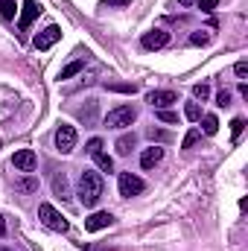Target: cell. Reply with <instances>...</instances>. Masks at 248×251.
I'll return each mask as SVG.
<instances>
[{"label": "cell", "mask_w": 248, "mask_h": 251, "mask_svg": "<svg viewBox=\"0 0 248 251\" xmlns=\"http://www.w3.org/2000/svg\"><path fill=\"white\" fill-rule=\"evenodd\" d=\"M76 196H79V201L85 207H94L99 201V196H102V176L94 173V170H85L79 176V193Z\"/></svg>", "instance_id": "obj_1"}, {"label": "cell", "mask_w": 248, "mask_h": 251, "mask_svg": "<svg viewBox=\"0 0 248 251\" xmlns=\"http://www.w3.org/2000/svg\"><path fill=\"white\" fill-rule=\"evenodd\" d=\"M38 219L50 228V231H59V234H64L70 225H67V219H64L62 213L50 204V201H44V204H38Z\"/></svg>", "instance_id": "obj_2"}, {"label": "cell", "mask_w": 248, "mask_h": 251, "mask_svg": "<svg viewBox=\"0 0 248 251\" xmlns=\"http://www.w3.org/2000/svg\"><path fill=\"white\" fill-rule=\"evenodd\" d=\"M134 120H137V111L131 105H117V108H111L105 114V126L108 128H125V126H131Z\"/></svg>", "instance_id": "obj_3"}, {"label": "cell", "mask_w": 248, "mask_h": 251, "mask_svg": "<svg viewBox=\"0 0 248 251\" xmlns=\"http://www.w3.org/2000/svg\"><path fill=\"white\" fill-rule=\"evenodd\" d=\"M117 184H120V196H123V199H131V196H140V193L146 190V184H143V178H137V176H131V173H120Z\"/></svg>", "instance_id": "obj_4"}, {"label": "cell", "mask_w": 248, "mask_h": 251, "mask_svg": "<svg viewBox=\"0 0 248 251\" xmlns=\"http://www.w3.org/2000/svg\"><path fill=\"white\" fill-rule=\"evenodd\" d=\"M56 146H59V152H62V155L73 152V146H76V128H73L70 123L59 126V131H56Z\"/></svg>", "instance_id": "obj_5"}, {"label": "cell", "mask_w": 248, "mask_h": 251, "mask_svg": "<svg viewBox=\"0 0 248 251\" xmlns=\"http://www.w3.org/2000/svg\"><path fill=\"white\" fill-rule=\"evenodd\" d=\"M59 38H62V26L50 24L47 29H41V32L35 35V41H32V44H35V50H50V47H53Z\"/></svg>", "instance_id": "obj_6"}, {"label": "cell", "mask_w": 248, "mask_h": 251, "mask_svg": "<svg viewBox=\"0 0 248 251\" xmlns=\"http://www.w3.org/2000/svg\"><path fill=\"white\" fill-rule=\"evenodd\" d=\"M140 44H143L146 50H161V47L170 44V32H167V29H149V32H143Z\"/></svg>", "instance_id": "obj_7"}, {"label": "cell", "mask_w": 248, "mask_h": 251, "mask_svg": "<svg viewBox=\"0 0 248 251\" xmlns=\"http://www.w3.org/2000/svg\"><path fill=\"white\" fill-rule=\"evenodd\" d=\"M146 102H149L155 111H161V108L178 102V94H175V91H149V94H146Z\"/></svg>", "instance_id": "obj_8"}, {"label": "cell", "mask_w": 248, "mask_h": 251, "mask_svg": "<svg viewBox=\"0 0 248 251\" xmlns=\"http://www.w3.org/2000/svg\"><path fill=\"white\" fill-rule=\"evenodd\" d=\"M12 164H15V170H21V173H32V170L38 167V158H35L32 149H18L15 158H12Z\"/></svg>", "instance_id": "obj_9"}, {"label": "cell", "mask_w": 248, "mask_h": 251, "mask_svg": "<svg viewBox=\"0 0 248 251\" xmlns=\"http://www.w3.org/2000/svg\"><path fill=\"white\" fill-rule=\"evenodd\" d=\"M114 222V216L108 213V210H97V213H91L88 219H85V231H91V234H97V231H102V228H108Z\"/></svg>", "instance_id": "obj_10"}, {"label": "cell", "mask_w": 248, "mask_h": 251, "mask_svg": "<svg viewBox=\"0 0 248 251\" xmlns=\"http://www.w3.org/2000/svg\"><path fill=\"white\" fill-rule=\"evenodd\" d=\"M41 15V6L35 3V0H24V12H21V18H18V26L26 32L29 26H32V21Z\"/></svg>", "instance_id": "obj_11"}, {"label": "cell", "mask_w": 248, "mask_h": 251, "mask_svg": "<svg viewBox=\"0 0 248 251\" xmlns=\"http://www.w3.org/2000/svg\"><path fill=\"white\" fill-rule=\"evenodd\" d=\"M161 161H164V149H161V146H155V143H152L149 149H143V152H140V167H143V170H152V167H155V164H161Z\"/></svg>", "instance_id": "obj_12"}, {"label": "cell", "mask_w": 248, "mask_h": 251, "mask_svg": "<svg viewBox=\"0 0 248 251\" xmlns=\"http://www.w3.org/2000/svg\"><path fill=\"white\" fill-rule=\"evenodd\" d=\"M15 190H18V193H24V196H29V193H35V190H38V178H35V176H24V178H18V181H15Z\"/></svg>", "instance_id": "obj_13"}, {"label": "cell", "mask_w": 248, "mask_h": 251, "mask_svg": "<svg viewBox=\"0 0 248 251\" xmlns=\"http://www.w3.org/2000/svg\"><path fill=\"white\" fill-rule=\"evenodd\" d=\"M134 146H137V137H134V134H123V137H117V143H114L117 155H128Z\"/></svg>", "instance_id": "obj_14"}, {"label": "cell", "mask_w": 248, "mask_h": 251, "mask_svg": "<svg viewBox=\"0 0 248 251\" xmlns=\"http://www.w3.org/2000/svg\"><path fill=\"white\" fill-rule=\"evenodd\" d=\"M53 193H56L59 199H64V201L70 199V187H67V176H64V173H59V176L53 178Z\"/></svg>", "instance_id": "obj_15"}, {"label": "cell", "mask_w": 248, "mask_h": 251, "mask_svg": "<svg viewBox=\"0 0 248 251\" xmlns=\"http://www.w3.org/2000/svg\"><path fill=\"white\" fill-rule=\"evenodd\" d=\"M94 161H97V167H99L102 173H114V161H111V155L97 152V155H94Z\"/></svg>", "instance_id": "obj_16"}, {"label": "cell", "mask_w": 248, "mask_h": 251, "mask_svg": "<svg viewBox=\"0 0 248 251\" xmlns=\"http://www.w3.org/2000/svg\"><path fill=\"white\" fill-rule=\"evenodd\" d=\"M201 131H204V134H216V131H219L216 114H204V117H201Z\"/></svg>", "instance_id": "obj_17"}, {"label": "cell", "mask_w": 248, "mask_h": 251, "mask_svg": "<svg viewBox=\"0 0 248 251\" xmlns=\"http://www.w3.org/2000/svg\"><path fill=\"white\" fill-rule=\"evenodd\" d=\"M82 67H85V62H82V59H76V62H70L67 67H62V73H59V79H70V76H76V73H82Z\"/></svg>", "instance_id": "obj_18"}, {"label": "cell", "mask_w": 248, "mask_h": 251, "mask_svg": "<svg viewBox=\"0 0 248 251\" xmlns=\"http://www.w3.org/2000/svg\"><path fill=\"white\" fill-rule=\"evenodd\" d=\"M15 0H0V18L3 21H15Z\"/></svg>", "instance_id": "obj_19"}, {"label": "cell", "mask_w": 248, "mask_h": 251, "mask_svg": "<svg viewBox=\"0 0 248 251\" xmlns=\"http://www.w3.org/2000/svg\"><path fill=\"white\" fill-rule=\"evenodd\" d=\"M184 117L187 120H193V123L201 120V108H198V102H187L184 105Z\"/></svg>", "instance_id": "obj_20"}, {"label": "cell", "mask_w": 248, "mask_h": 251, "mask_svg": "<svg viewBox=\"0 0 248 251\" xmlns=\"http://www.w3.org/2000/svg\"><path fill=\"white\" fill-rule=\"evenodd\" d=\"M190 44L204 47V44H210V35H207V32H193V35H190Z\"/></svg>", "instance_id": "obj_21"}, {"label": "cell", "mask_w": 248, "mask_h": 251, "mask_svg": "<svg viewBox=\"0 0 248 251\" xmlns=\"http://www.w3.org/2000/svg\"><path fill=\"white\" fill-rule=\"evenodd\" d=\"M105 88H108V91H123V94H134V91H137V85H120V82H108Z\"/></svg>", "instance_id": "obj_22"}, {"label": "cell", "mask_w": 248, "mask_h": 251, "mask_svg": "<svg viewBox=\"0 0 248 251\" xmlns=\"http://www.w3.org/2000/svg\"><path fill=\"white\" fill-rule=\"evenodd\" d=\"M193 97H196V100H201V102H204V100H207V97H210V88H207V85H193Z\"/></svg>", "instance_id": "obj_23"}, {"label": "cell", "mask_w": 248, "mask_h": 251, "mask_svg": "<svg viewBox=\"0 0 248 251\" xmlns=\"http://www.w3.org/2000/svg\"><path fill=\"white\" fill-rule=\"evenodd\" d=\"M158 120H161V123H178V114H175V111L161 108V111H158Z\"/></svg>", "instance_id": "obj_24"}, {"label": "cell", "mask_w": 248, "mask_h": 251, "mask_svg": "<svg viewBox=\"0 0 248 251\" xmlns=\"http://www.w3.org/2000/svg\"><path fill=\"white\" fill-rule=\"evenodd\" d=\"M198 137H201V131H198V128H190V131H187V137H184V143H181V146H184V149H190V146H193V143H196Z\"/></svg>", "instance_id": "obj_25"}, {"label": "cell", "mask_w": 248, "mask_h": 251, "mask_svg": "<svg viewBox=\"0 0 248 251\" xmlns=\"http://www.w3.org/2000/svg\"><path fill=\"white\" fill-rule=\"evenodd\" d=\"M216 105H219V108H228V105H231V94H228V91H219V94H216Z\"/></svg>", "instance_id": "obj_26"}, {"label": "cell", "mask_w": 248, "mask_h": 251, "mask_svg": "<svg viewBox=\"0 0 248 251\" xmlns=\"http://www.w3.org/2000/svg\"><path fill=\"white\" fill-rule=\"evenodd\" d=\"M216 3H219V0H196V6H198L201 12H207V15L216 9Z\"/></svg>", "instance_id": "obj_27"}, {"label": "cell", "mask_w": 248, "mask_h": 251, "mask_svg": "<svg viewBox=\"0 0 248 251\" xmlns=\"http://www.w3.org/2000/svg\"><path fill=\"white\" fill-rule=\"evenodd\" d=\"M243 128H246V120H243V117H237V120L231 123V131H234V140H237V137L243 134Z\"/></svg>", "instance_id": "obj_28"}, {"label": "cell", "mask_w": 248, "mask_h": 251, "mask_svg": "<svg viewBox=\"0 0 248 251\" xmlns=\"http://www.w3.org/2000/svg\"><path fill=\"white\" fill-rule=\"evenodd\" d=\"M88 152H91V155H97V152H102V140H99V137H94V140H88Z\"/></svg>", "instance_id": "obj_29"}, {"label": "cell", "mask_w": 248, "mask_h": 251, "mask_svg": "<svg viewBox=\"0 0 248 251\" xmlns=\"http://www.w3.org/2000/svg\"><path fill=\"white\" fill-rule=\"evenodd\" d=\"M234 73H237L240 79H246V76H248V62H237V64H234Z\"/></svg>", "instance_id": "obj_30"}, {"label": "cell", "mask_w": 248, "mask_h": 251, "mask_svg": "<svg viewBox=\"0 0 248 251\" xmlns=\"http://www.w3.org/2000/svg\"><path fill=\"white\" fill-rule=\"evenodd\" d=\"M102 9H114V6H128V0H102Z\"/></svg>", "instance_id": "obj_31"}, {"label": "cell", "mask_w": 248, "mask_h": 251, "mask_svg": "<svg viewBox=\"0 0 248 251\" xmlns=\"http://www.w3.org/2000/svg\"><path fill=\"white\" fill-rule=\"evenodd\" d=\"M149 137H152V140H167V131H158V128H149Z\"/></svg>", "instance_id": "obj_32"}, {"label": "cell", "mask_w": 248, "mask_h": 251, "mask_svg": "<svg viewBox=\"0 0 248 251\" xmlns=\"http://www.w3.org/2000/svg\"><path fill=\"white\" fill-rule=\"evenodd\" d=\"M240 94H243V100H248V85L246 82H240Z\"/></svg>", "instance_id": "obj_33"}, {"label": "cell", "mask_w": 248, "mask_h": 251, "mask_svg": "<svg viewBox=\"0 0 248 251\" xmlns=\"http://www.w3.org/2000/svg\"><path fill=\"white\" fill-rule=\"evenodd\" d=\"M6 234V222H3V216H0V237Z\"/></svg>", "instance_id": "obj_34"}, {"label": "cell", "mask_w": 248, "mask_h": 251, "mask_svg": "<svg viewBox=\"0 0 248 251\" xmlns=\"http://www.w3.org/2000/svg\"><path fill=\"white\" fill-rule=\"evenodd\" d=\"M178 3H181V6H193V3H196V0H178Z\"/></svg>", "instance_id": "obj_35"}, {"label": "cell", "mask_w": 248, "mask_h": 251, "mask_svg": "<svg viewBox=\"0 0 248 251\" xmlns=\"http://www.w3.org/2000/svg\"><path fill=\"white\" fill-rule=\"evenodd\" d=\"M0 251H12V249H0Z\"/></svg>", "instance_id": "obj_36"}]
</instances>
